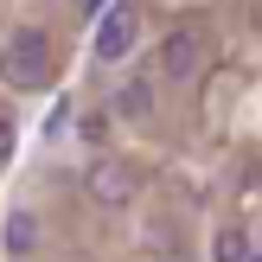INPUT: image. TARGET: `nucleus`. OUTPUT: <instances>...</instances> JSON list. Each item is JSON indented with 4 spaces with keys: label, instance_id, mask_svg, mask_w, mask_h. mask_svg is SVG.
<instances>
[{
    "label": "nucleus",
    "instance_id": "obj_1",
    "mask_svg": "<svg viewBox=\"0 0 262 262\" xmlns=\"http://www.w3.org/2000/svg\"><path fill=\"white\" fill-rule=\"evenodd\" d=\"M0 77H7L13 90H45L51 83V38L45 32H13L7 51H0Z\"/></svg>",
    "mask_w": 262,
    "mask_h": 262
},
{
    "label": "nucleus",
    "instance_id": "obj_2",
    "mask_svg": "<svg viewBox=\"0 0 262 262\" xmlns=\"http://www.w3.org/2000/svg\"><path fill=\"white\" fill-rule=\"evenodd\" d=\"M135 38H141V13H135V7H102V19H96V58H102V64L128 58Z\"/></svg>",
    "mask_w": 262,
    "mask_h": 262
},
{
    "label": "nucleus",
    "instance_id": "obj_3",
    "mask_svg": "<svg viewBox=\"0 0 262 262\" xmlns=\"http://www.w3.org/2000/svg\"><path fill=\"white\" fill-rule=\"evenodd\" d=\"M205 71V32H166L160 45V77H173V83H192V77Z\"/></svg>",
    "mask_w": 262,
    "mask_h": 262
},
{
    "label": "nucleus",
    "instance_id": "obj_4",
    "mask_svg": "<svg viewBox=\"0 0 262 262\" xmlns=\"http://www.w3.org/2000/svg\"><path fill=\"white\" fill-rule=\"evenodd\" d=\"M135 186H141L135 166H122V160H96V166H90V199H96V205H128Z\"/></svg>",
    "mask_w": 262,
    "mask_h": 262
},
{
    "label": "nucleus",
    "instance_id": "obj_5",
    "mask_svg": "<svg viewBox=\"0 0 262 262\" xmlns=\"http://www.w3.org/2000/svg\"><path fill=\"white\" fill-rule=\"evenodd\" d=\"M32 243H38V217H32V211H13V217H7V250L26 256Z\"/></svg>",
    "mask_w": 262,
    "mask_h": 262
},
{
    "label": "nucleus",
    "instance_id": "obj_6",
    "mask_svg": "<svg viewBox=\"0 0 262 262\" xmlns=\"http://www.w3.org/2000/svg\"><path fill=\"white\" fill-rule=\"evenodd\" d=\"M122 115H154V83H147V77L122 83Z\"/></svg>",
    "mask_w": 262,
    "mask_h": 262
},
{
    "label": "nucleus",
    "instance_id": "obj_7",
    "mask_svg": "<svg viewBox=\"0 0 262 262\" xmlns=\"http://www.w3.org/2000/svg\"><path fill=\"white\" fill-rule=\"evenodd\" d=\"M211 256H217V262H250V237H243V230H217Z\"/></svg>",
    "mask_w": 262,
    "mask_h": 262
},
{
    "label": "nucleus",
    "instance_id": "obj_8",
    "mask_svg": "<svg viewBox=\"0 0 262 262\" xmlns=\"http://www.w3.org/2000/svg\"><path fill=\"white\" fill-rule=\"evenodd\" d=\"M13 141H19L13 135V115H0V160H13Z\"/></svg>",
    "mask_w": 262,
    "mask_h": 262
},
{
    "label": "nucleus",
    "instance_id": "obj_9",
    "mask_svg": "<svg viewBox=\"0 0 262 262\" xmlns=\"http://www.w3.org/2000/svg\"><path fill=\"white\" fill-rule=\"evenodd\" d=\"M83 7H90V13H102V7H109V0H83Z\"/></svg>",
    "mask_w": 262,
    "mask_h": 262
},
{
    "label": "nucleus",
    "instance_id": "obj_10",
    "mask_svg": "<svg viewBox=\"0 0 262 262\" xmlns=\"http://www.w3.org/2000/svg\"><path fill=\"white\" fill-rule=\"evenodd\" d=\"M250 262H262V256H250Z\"/></svg>",
    "mask_w": 262,
    "mask_h": 262
}]
</instances>
